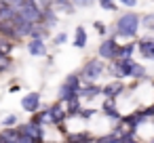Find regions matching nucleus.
Listing matches in <instances>:
<instances>
[{"label": "nucleus", "instance_id": "1", "mask_svg": "<svg viewBox=\"0 0 154 143\" xmlns=\"http://www.w3.org/2000/svg\"><path fill=\"white\" fill-rule=\"evenodd\" d=\"M114 32L120 38H135L137 32H139V15L137 13H122L116 19Z\"/></svg>", "mask_w": 154, "mask_h": 143}, {"label": "nucleus", "instance_id": "2", "mask_svg": "<svg viewBox=\"0 0 154 143\" xmlns=\"http://www.w3.org/2000/svg\"><path fill=\"white\" fill-rule=\"evenodd\" d=\"M82 80L78 74H70L66 76V80L59 84V91H57V101L59 103H68L72 99H78V88H80Z\"/></svg>", "mask_w": 154, "mask_h": 143}, {"label": "nucleus", "instance_id": "3", "mask_svg": "<svg viewBox=\"0 0 154 143\" xmlns=\"http://www.w3.org/2000/svg\"><path fill=\"white\" fill-rule=\"evenodd\" d=\"M106 74V63L101 61V59H89L85 65H82V70H80V80H85V82H89V84H97V80L101 78Z\"/></svg>", "mask_w": 154, "mask_h": 143}, {"label": "nucleus", "instance_id": "4", "mask_svg": "<svg viewBox=\"0 0 154 143\" xmlns=\"http://www.w3.org/2000/svg\"><path fill=\"white\" fill-rule=\"evenodd\" d=\"M118 51H120V44L116 42V38H106V40L99 44L97 55H99V59H101L103 63H112V61L118 59Z\"/></svg>", "mask_w": 154, "mask_h": 143}, {"label": "nucleus", "instance_id": "5", "mask_svg": "<svg viewBox=\"0 0 154 143\" xmlns=\"http://www.w3.org/2000/svg\"><path fill=\"white\" fill-rule=\"evenodd\" d=\"M17 11V15L21 17V19H26V21H30V23H40V19H42V11L34 4V0H26V2L19 7V9H15Z\"/></svg>", "mask_w": 154, "mask_h": 143}, {"label": "nucleus", "instance_id": "6", "mask_svg": "<svg viewBox=\"0 0 154 143\" xmlns=\"http://www.w3.org/2000/svg\"><path fill=\"white\" fill-rule=\"evenodd\" d=\"M47 116H49L51 126H63V122L68 120V116H66V105L59 103V101H55L53 105L47 107Z\"/></svg>", "mask_w": 154, "mask_h": 143}, {"label": "nucleus", "instance_id": "7", "mask_svg": "<svg viewBox=\"0 0 154 143\" xmlns=\"http://www.w3.org/2000/svg\"><path fill=\"white\" fill-rule=\"evenodd\" d=\"M42 107V95L32 91V93H26L21 97V109L28 112V114H36L38 109Z\"/></svg>", "mask_w": 154, "mask_h": 143}, {"label": "nucleus", "instance_id": "8", "mask_svg": "<svg viewBox=\"0 0 154 143\" xmlns=\"http://www.w3.org/2000/svg\"><path fill=\"white\" fill-rule=\"evenodd\" d=\"M125 91H127V86L122 84V80H114V82H108V84L101 86L99 97H103V99H114V101H116L120 95H125Z\"/></svg>", "mask_w": 154, "mask_h": 143}, {"label": "nucleus", "instance_id": "9", "mask_svg": "<svg viewBox=\"0 0 154 143\" xmlns=\"http://www.w3.org/2000/svg\"><path fill=\"white\" fill-rule=\"evenodd\" d=\"M135 51L148 61H154V38H139L135 42Z\"/></svg>", "mask_w": 154, "mask_h": 143}, {"label": "nucleus", "instance_id": "10", "mask_svg": "<svg viewBox=\"0 0 154 143\" xmlns=\"http://www.w3.org/2000/svg\"><path fill=\"white\" fill-rule=\"evenodd\" d=\"M99 93H101V86H99V84H89V82H85V84H80V88H78V99H80V101H93V99L99 97Z\"/></svg>", "mask_w": 154, "mask_h": 143}, {"label": "nucleus", "instance_id": "11", "mask_svg": "<svg viewBox=\"0 0 154 143\" xmlns=\"http://www.w3.org/2000/svg\"><path fill=\"white\" fill-rule=\"evenodd\" d=\"M99 112H101L106 118H110L112 122H118V120L122 118V112L118 109V105H116V101H114V99H106V101H103V105L99 107Z\"/></svg>", "mask_w": 154, "mask_h": 143}, {"label": "nucleus", "instance_id": "12", "mask_svg": "<svg viewBox=\"0 0 154 143\" xmlns=\"http://www.w3.org/2000/svg\"><path fill=\"white\" fill-rule=\"evenodd\" d=\"M28 53H30L32 57H45V55H47V44H45V40L32 38V40L28 42Z\"/></svg>", "mask_w": 154, "mask_h": 143}, {"label": "nucleus", "instance_id": "13", "mask_svg": "<svg viewBox=\"0 0 154 143\" xmlns=\"http://www.w3.org/2000/svg\"><path fill=\"white\" fill-rule=\"evenodd\" d=\"M0 139H2L5 143H17V141H19V130H17V126L2 128V130H0Z\"/></svg>", "mask_w": 154, "mask_h": 143}, {"label": "nucleus", "instance_id": "14", "mask_svg": "<svg viewBox=\"0 0 154 143\" xmlns=\"http://www.w3.org/2000/svg\"><path fill=\"white\" fill-rule=\"evenodd\" d=\"M80 109H82V101L80 99H72V101L66 103V116L68 118H78Z\"/></svg>", "mask_w": 154, "mask_h": 143}, {"label": "nucleus", "instance_id": "15", "mask_svg": "<svg viewBox=\"0 0 154 143\" xmlns=\"http://www.w3.org/2000/svg\"><path fill=\"white\" fill-rule=\"evenodd\" d=\"M87 42H89V40H87V32H85L82 25H78L76 32H74V46H76V49H85Z\"/></svg>", "mask_w": 154, "mask_h": 143}, {"label": "nucleus", "instance_id": "16", "mask_svg": "<svg viewBox=\"0 0 154 143\" xmlns=\"http://www.w3.org/2000/svg\"><path fill=\"white\" fill-rule=\"evenodd\" d=\"M139 28H146V30L154 32V13H150V15H143V17L139 19Z\"/></svg>", "mask_w": 154, "mask_h": 143}, {"label": "nucleus", "instance_id": "17", "mask_svg": "<svg viewBox=\"0 0 154 143\" xmlns=\"http://www.w3.org/2000/svg\"><path fill=\"white\" fill-rule=\"evenodd\" d=\"M95 143H118V135H114L110 130L108 135H101L99 139H95Z\"/></svg>", "mask_w": 154, "mask_h": 143}, {"label": "nucleus", "instance_id": "18", "mask_svg": "<svg viewBox=\"0 0 154 143\" xmlns=\"http://www.w3.org/2000/svg\"><path fill=\"white\" fill-rule=\"evenodd\" d=\"M17 124H19L17 114H11V116H7V118H2V126H5V128H9V126H17Z\"/></svg>", "mask_w": 154, "mask_h": 143}, {"label": "nucleus", "instance_id": "19", "mask_svg": "<svg viewBox=\"0 0 154 143\" xmlns=\"http://www.w3.org/2000/svg\"><path fill=\"white\" fill-rule=\"evenodd\" d=\"M34 4L40 9V11H49L53 7V0H34Z\"/></svg>", "mask_w": 154, "mask_h": 143}, {"label": "nucleus", "instance_id": "20", "mask_svg": "<svg viewBox=\"0 0 154 143\" xmlns=\"http://www.w3.org/2000/svg\"><path fill=\"white\" fill-rule=\"evenodd\" d=\"M95 114H97V109H91V107H89V109H87V107H82V109H80V114H78V116H80V118H85V120H91V118H93V116H95Z\"/></svg>", "mask_w": 154, "mask_h": 143}, {"label": "nucleus", "instance_id": "21", "mask_svg": "<svg viewBox=\"0 0 154 143\" xmlns=\"http://www.w3.org/2000/svg\"><path fill=\"white\" fill-rule=\"evenodd\" d=\"M114 2H120L122 7H129V9H133V7L137 4V0H114Z\"/></svg>", "mask_w": 154, "mask_h": 143}, {"label": "nucleus", "instance_id": "22", "mask_svg": "<svg viewBox=\"0 0 154 143\" xmlns=\"http://www.w3.org/2000/svg\"><path fill=\"white\" fill-rule=\"evenodd\" d=\"M66 40H68V34H63V32H61V34H57V36H55V44H63V42H66Z\"/></svg>", "mask_w": 154, "mask_h": 143}, {"label": "nucleus", "instance_id": "23", "mask_svg": "<svg viewBox=\"0 0 154 143\" xmlns=\"http://www.w3.org/2000/svg\"><path fill=\"white\" fill-rule=\"evenodd\" d=\"M7 2H9V4H11L13 9H19V7H21V4L26 2V0H7Z\"/></svg>", "mask_w": 154, "mask_h": 143}, {"label": "nucleus", "instance_id": "24", "mask_svg": "<svg viewBox=\"0 0 154 143\" xmlns=\"http://www.w3.org/2000/svg\"><path fill=\"white\" fill-rule=\"evenodd\" d=\"M55 4H72V0H53Z\"/></svg>", "mask_w": 154, "mask_h": 143}, {"label": "nucleus", "instance_id": "25", "mask_svg": "<svg viewBox=\"0 0 154 143\" xmlns=\"http://www.w3.org/2000/svg\"><path fill=\"white\" fill-rule=\"evenodd\" d=\"M146 143H154V137H150V139H148V141H146Z\"/></svg>", "mask_w": 154, "mask_h": 143}]
</instances>
